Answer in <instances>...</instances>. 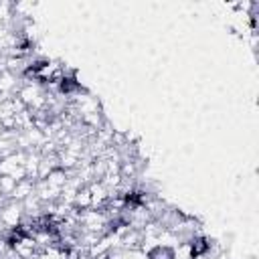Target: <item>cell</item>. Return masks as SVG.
<instances>
[{
	"mask_svg": "<svg viewBox=\"0 0 259 259\" xmlns=\"http://www.w3.org/2000/svg\"><path fill=\"white\" fill-rule=\"evenodd\" d=\"M22 217H24V212H22V204H20V202H14V200L8 198L6 204L0 206V221L4 223L6 229H16V227H20Z\"/></svg>",
	"mask_w": 259,
	"mask_h": 259,
	"instance_id": "cell-1",
	"label": "cell"
},
{
	"mask_svg": "<svg viewBox=\"0 0 259 259\" xmlns=\"http://www.w3.org/2000/svg\"><path fill=\"white\" fill-rule=\"evenodd\" d=\"M89 188V194H91V208H103V204L107 202V198L111 196V192L107 190V186L101 182V180H93L87 184Z\"/></svg>",
	"mask_w": 259,
	"mask_h": 259,
	"instance_id": "cell-2",
	"label": "cell"
},
{
	"mask_svg": "<svg viewBox=\"0 0 259 259\" xmlns=\"http://www.w3.org/2000/svg\"><path fill=\"white\" fill-rule=\"evenodd\" d=\"M34 182L36 180H30V178H24V180L16 182V186H14V190H12V194L8 198L14 200V202H22L26 196H30L34 192Z\"/></svg>",
	"mask_w": 259,
	"mask_h": 259,
	"instance_id": "cell-3",
	"label": "cell"
},
{
	"mask_svg": "<svg viewBox=\"0 0 259 259\" xmlns=\"http://www.w3.org/2000/svg\"><path fill=\"white\" fill-rule=\"evenodd\" d=\"M67 180H69V172L63 170V168H53L51 174L45 178V182L49 186H53V188H63L67 184Z\"/></svg>",
	"mask_w": 259,
	"mask_h": 259,
	"instance_id": "cell-4",
	"label": "cell"
},
{
	"mask_svg": "<svg viewBox=\"0 0 259 259\" xmlns=\"http://www.w3.org/2000/svg\"><path fill=\"white\" fill-rule=\"evenodd\" d=\"M73 208L75 210H87V208H91V194H89V188L87 186H81L79 190H77V194H75V198H73Z\"/></svg>",
	"mask_w": 259,
	"mask_h": 259,
	"instance_id": "cell-5",
	"label": "cell"
},
{
	"mask_svg": "<svg viewBox=\"0 0 259 259\" xmlns=\"http://www.w3.org/2000/svg\"><path fill=\"white\" fill-rule=\"evenodd\" d=\"M146 259H174V249L164 247V245H156L154 249H150L146 253Z\"/></svg>",
	"mask_w": 259,
	"mask_h": 259,
	"instance_id": "cell-6",
	"label": "cell"
},
{
	"mask_svg": "<svg viewBox=\"0 0 259 259\" xmlns=\"http://www.w3.org/2000/svg\"><path fill=\"white\" fill-rule=\"evenodd\" d=\"M14 186H16V182H14L10 176H0V192H2L4 196H10L12 190H14Z\"/></svg>",
	"mask_w": 259,
	"mask_h": 259,
	"instance_id": "cell-7",
	"label": "cell"
},
{
	"mask_svg": "<svg viewBox=\"0 0 259 259\" xmlns=\"http://www.w3.org/2000/svg\"><path fill=\"white\" fill-rule=\"evenodd\" d=\"M212 259H229V255H227V253H219V255L212 257Z\"/></svg>",
	"mask_w": 259,
	"mask_h": 259,
	"instance_id": "cell-8",
	"label": "cell"
},
{
	"mask_svg": "<svg viewBox=\"0 0 259 259\" xmlns=\"http://www.w3.org/2000/svg\"><path fill=\"white\" fill-rule=\"evenodd\" d=\"M2 132H4V127H2V123H0V136H2Z\"/></svg>",
	"mask_w": 259,
	"mask_h": 259,
	"instance_id": "cell-9",
	"label": "cell"
},
{
	"mask_svg": "<svg viewBox=\"0 0 259 259\" xmlns=\"http://www.w3.org/2000/svg\"><path fill=\"white\" fill-rule=\"evenodd\" d=\"M0 119H2V109H0Z\"/></svg>",
	"mask_w": 259,
	"mask_h": 259,
	"instance_id": "cell-10",
	"label": "cell"
},
{
	"mask_svg": "<svg viewBox=\"0 0 259 259\" xmlns=\"http://www.w3.org/2000/svg\"><path fill=\"white\" fill-rule=\"evenodd\" d=\"M0 198H2V192H0Z\"/></svg>",
	"mask_w": 259,
	"mask_h": 259,
	"instance_id": "cell-11",
	"label": "cell"
}]
</instances>
